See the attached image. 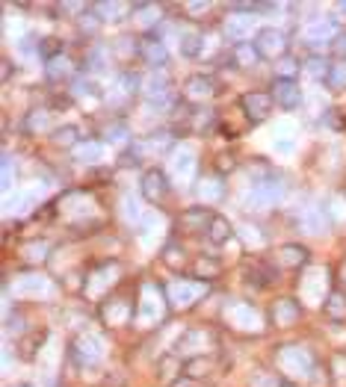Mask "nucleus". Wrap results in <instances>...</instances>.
<instances>
[{"instance_id":"obj_1","label":"nucleus","mask_w":346,"mask_h":387,"mask_svg":"<svg viewBox=\"0 0 346 387\" xmlns=\"http://www.w3.org/2000/svg\"><path fill=\"white\" fill-rule=\"evenodd\" d=\"M169 296H166V287L157 281H142L137 287V314H133V325H139L145 331H151L157 323H163L166 314H169Z\"/></svg>"},{"instance_id":"obj_2","label":"nucleus","mask_w":346,"mask_h":387,"mask_svg":"<svg viewBox=\"0 0 346 387\" xmlns=\"http://www.w3.org/2000/svg\"><path fill=\"white\" fill-rule=\"evenodd\" d=\"M282 195H284V181H282V174L273 169L270 174L252 181L249 192H245V198H243V204H245V210H261V207L278 204V198Z\"/></svg>"},{"instance_id":"obj_3","label":"nucleus","mask_w":346,"mask_h":387,"mask_svg":"<svg viewBox=\"0 0 346 387\" xmlns=\"http://www.w3.org/2000/svg\"><path fill=\"white\" fill-rule=\"evenodd\" d=\"M210 290L207 281H198V278H178L166 287V296H169V305L172 307H193L198 298H205Z\"/></svg>"},{"instance_id":"obj_4","label":"nucleus","mask_w":346,"mask_h":387,"mask_svg":"<svg viewBox=\"0 0 346 387\" xmlns=\"http://www.w3.org/2000/svg\"><path fill=\"white\" fill-rule=\"evenodd\" d=\"M101 355H104V343H101V337H95V334H80V337H74L69 343V358L80 370L98 367V363H101Z\"/></svg>"},{"instance_id":"obj_5","label":"nucleus","mask_w":346,"mask_h":387,"mask_svg":"<svg viewBox=\"0 0 346 387\" xmlns=\"http://www.w3.org/2000/svg\"><path fill=\"white\" fill-rule=\"evenodd\" d=\"M214 346H216V337L210 334L207 328H187L181 334V340H178L175 352H178V355H187V361H189V358L210 355L207 349H214Z\"/></svg>"},{"instance_id":"obj_6","label":"nucleus","mask_w":346,"mask_h":387,"mask_svg":"<svg viewBox=\"0 0 346 387\" xmlns=\"http://www.w3.org/2000/svg\"><path fill=\"white\" fill-rule=\"evenodd\" d=\"M139 192L148 204H160L169 198L172 192V183H169V174H166L163 169H157V165H151V169L142 172V181H139Z\"/></svg>"},{"instance_id":"obj_7","label":"nucleus","mask_w":346,"mask_h":387,"mask_svg":"<svg viewBox=\"0 0 346 387\" xmlns=\"http://www.w3.org/2000/svg\"><path fill=\"white\" fill-rule=\"evenodd\" d=\"M254 48H258L261 60H282L287 57V36L278 27H261L258 33H254Z\"/></svg>"},{"instance_id":"obj_8","label":"nucleus","mask_w":346,"mask_h":387,"mask_svg":"<svg viewBox=\"0 0 346 387\" xmlns=\"http://www.w3.org/2000/svg\"><path fill=\"white\" fill-rule=\"evenodd\" d=\"M240 109L245 113V118L258 125V121H266V118L273 116L275 98H273V92H261V89L243 92V95H240Z\"/></svg>"},{"instance_id":"obj_9","label":"nucleus","mask_w":346,"mask_h":387,"mask_svg":"<svg viewBox=\"0 0 346 387\" xmlns=\"http://www.w3.org/2000/svg\"><path fill=\"white\" fill-rule=\"evenodd\" d=\"M133 314H137V296H133V302L130 298H121V296H113V298H107V302L101 305V319L107 325H133Z\"/></svg>"},{"instance_id":"obj_10","label":"nucleus","mask_w":346,"mask_h":387,"mask_svg":"<svg viewBox=\"0 0 346 387\" xmlns=\"http://www.w3.org/2000/svg\"><path fill=\"white\" fill-rule=\"evenodd\" d=\"M275 352H278V363H282V370L287 375H308L314 370V358H311V352L302 346H282Z\"/></svg>"},{"instance_id":"obj_11","label":"nucleus","mask_w":346,"mask_h":387,"mask_svg":"<svg viewBox=\"0 0 346 387\" xmlns=\"http://www.w3.org/2000/svg\"><path fill=\"white\" fill-rule=\"evenodd\" d=\"M214 210L205 207V204H196V207H187L181 219H178V228L184 231V234H207L210 222H214Z\"/></svg>"},{"instance_id":"obj_12","label":"nucleus","mask_w":346,"mask_h":387,"mask_svg":"<svg viewBox=\"0 0 346 387\" xmlns=\"http://www.w3.org/2000/svg\"><path fill=\"white\" fill-rule=\"evenodd\" d=\"M139 60L148 65V69L160 71V69H166V62H169V48H166L163 39L148 33V36H142V42H139Z\"/></svg>"},{"instance_id":"obj_13","label":"nucleus","mask_w":346,"mask_h":387,"mask_svg":"<svg viewBox=\"0 0 346 387\" xmlns=\"http://www.w3.org/2000/svg\"><path fill=\"white\" fill-rule=\"evenodd\" d=\"M338 24H340L338 18H317V21H308V27H305L302 36H305L308 45H314V48L331 45V42L338 39Z\"/></svg>"},{"instance_id":"obj_14","label":"nucleus","mask_w":346,"mask_h":387,"mask_svg":"<svg viewBox=\"0 0 346 387\" xmlns=\"http://www.w3.org/2000/svg\"><path fill=\"white\" fill-rule=\"evenodd\" d=\"M142 95L145 101L154 104V107H163L172 101V86H169V77L160 74V71H151L148 77H145L142 83Z\"/></svg>"},{"instance_id":"obj_15","label":"nucleus","mask_w":346,"mask_h":387,"mask_svg":"<svg viewBox=\"0 0 346 387\" xmlns=\"http://www.w3.org/2000/svg\"><path fill=\"white\" fill-rule=\"evenodd\" d=\"M302 314H305L302 302H296V298H278V302L273 305V311H270V323L278 325V328H290L302 319Z\"/></svg>"},{"instance_id":"obj_16","label":"nucleus","mask_w":346,"mask_h":387,"mask_svg":"<svg viewBox=\"0 0 346 387\" xmlns=\"http://www.w3.org/2000/svg\"><path fill=\"white\" fill-rule=\"evenodd\" d=\"M311 260V251L302 246V242H287V246H282L275 251V267L278 269H305Z\"/></svg>"},{"instance_id":"obj_17","label":"nucleus","mask_w":346,"mask_h":387,"mask_svg":"<svg viewBox=\"0 0 346 387\" xmlns=\"http://www.w3.org/2000/svg\"><path fill=\"white\" fill-rule=\"evenodd\" d=\"M273 98H275V104L287 109V113H293V109L302 107V89H299V83L296 80H278L275 77V83H273Z\"/></svg>"},{"instance_id":"obj_18","label":"nucleus","mask_w":346,"mask_h":387,"mask_svg":"<svg viewBox=\"0 0 346 387\" xmlns=\"http://www.w3.org/2000/svg\"><path fill=\"white\" fill-rule=\"evenodd\" d=\"M261 60L258 48H254V42H234L231 51H228V65L231 69H240V71H249L254 69Z\"/></svg>"},{"instance_id":"obj_19","label":"nucleus","mask_w":346,"mask_h":387,"mask_svg":"<svg viewBox=\"0 0 346 387\" xmlns=\"http://www.w3.org/2000/svg\"><path fill=\"white\" fill-rule=\"evenodd\" d=\"M216 80L214 77H207V74H193V77H187V83H184V98L187 101H207V98H214L216 95Z\"/></svg>"},{"instance_id":"obj_20","label":"nucleus","mask_w":346,"mask_h":387,"mask_svg":"<svg viewBox=\"0 0 346 387\" xmlns=\"http://www.w3.org/2000/svg\"><path fill=\"white\" fill-rule=\"evenodd\" d=\"M299 222H302L305 231H311V234H322L329 225H331V216H329V207L326 201L317 204V207H308L302 210V216H299Z\"/></svg>"},{"instance_id":"obj_21","label":"nucleus","mask_w":346,"mask_h":387,"mask_svg":"<svg viewBox=\"0 0 346 387\" xmlns=\"http://www.w3.org/2000/svg\"><path fill=\"white\" fill-rule=\"evenodd\" d=\"M175 145V134L169 127H160V130H151L148 136H145L139 145H133L137 151H151V154H166Z\"/></svg>"},{"instance_id":"obj_22","label":"nucleus","mask_w":346,"mask_h":387,"mask_svg":"<svg viewBox=\"0 0 346 387\" xmlns=\"http://www.w3.org/2000/svg\"><path fill=\"white\" fill-rule=\"evenodd\" d=\"M228 319L234 323V328H245V331H258V323H261L258 311H254L252 305H243V302L228 307Z\"/></svg>"},{"instance_id":"obj_23","label":"nucleus","mask_w":346,"mask_h":387,"mask_svg":"<svg viewBox=\"0 0 346 387\" xmlns=\"http://www.w3.org/2000/svg\"><path fill=\"white\" fill-rule=\"evenodd\" d=\"M322 314H326L329 323L343 325L346 323V293L343 290H329L326 302H322Z\"/></svg>"},{"instance_id":"obj_24","label":"nucleus","mask_w":346,"mask_h":387,"mask_svg":"<svg viewBox=\"0 0 346 387\" xmlns=\"http://www.w3.org/2000/svg\"><path fill=\"white\" fill-rule=\"evenodd\" d=\"M48 328H36V331H30V334H24L18 340V352H21V358L24 361H36V355L42 352V346L48 343Z\"/></svg>"},{"instance_id":"obj_25","label":"nucleus","mask_w":346,"mask_h":387,"mask_svg":"<svg viewBox=\"0 0 346 387\" xmlns=\"http://www.w3.org/2000/svg\"><path fill=\"white\" fill-rule=\"evenodd\" d=\"M44 77H48L51 83H62V80H69V77H74V65H71V60L65 57V53H60L57 60L44 62Z\"/></svg>"},{"instance_id":"obj_26","label":"nucleus","mask_w":346,"mask_h":387,"mask_svg":"<svg viewBox=\"0 0 346 387\" xmlns=\"http://www.w3.org/2000/svg\"><path fill=\"white\" fill-rule=\"evenodd\" d=\"M110 60H113V51H110L107 45H89L83 65H86L89 71H107L110 69Z\"/></svg>"},{"instance_id":"obj_27","label":"nucleus","mask_w":346,"mask_h":387,"mask_svg":"<svg viewBox=\"0 0 346 387\" xmlns=\"http://www.w3.org/2000/svg\"><path fill=\"white\" fill-rule=\"evenodd\" d=\"M181 375H184V361H181V355H166V358L160 361L157 379H163L166 387H172L178 379H181Z\"/></svg>"},{"instance_id":"obj_28","label":"nucleus","mask_w":346,"mask_h":387,"mask_svg":"<svg viewBox=\"0 0 346 387\" xmlns=\"http://www.w3.org/2000/svg\"><path fill=\"white\" fill-rule=\"evenodd\" d=\"M193 278H198V281H214V278H219V272H222V263L216 260V258H196V263H193Z\"/></svg>"},{"instance_id":"obj_29","label":"nucleus","mask_w":346,"mask_h":387,"mask_svg":"<svg viewBox=\"0 0 346 387\" xmlns=\"http://www.w3.org/2000/svg\"><path fill=\"white\" fill-rule=\"evenodd\" d=\"M234 237V228H231V222L225 216H214V222H210V228H207V240L214 242V246H225V242Z\"/></svg>"},{"instance_id":"obj_30","label":"nucleus","mask_w":346,"mask_h":387,"mask_svg":"<svg viewBox=\"0 0 346 387\" xmlns=\"http://www.w3.org/2000/svg\"><path fill=\"white\" fill-rule=\"evenodd\" d=\"M48 121H51L48 109H30V113L24 116V121H21V130H24L27 136H39L42 130L48 127Z\"/></svg>"},{"instance_id":"obj_31","label":"nucleus","mask_w":346,"mask_h":387,"mask_svg":"<svg viewBox=\"0 0 346 387\" xmlns=\"http://www.w3.org/2000/svg\"><path fill=\"white\" fill-rule=\"evenodd\" d=\"M160 258H163L166 267L175 269V272L187 267V249L181 246V242H166L163 251H160Z\"/></svg>"},{"instance_id":"obj_32","label":"nucleus","mask_w":346,"mask_h":387,"mask_svg":"<svg viewBox=\"0 0 346 387\" xmlns=\"http://www.w3.org/2000/svg\"><path fill=\"white\" fill-rule=\"evenodd\" d=\"M196 192L202 195L207 204H214V201H219V198L225 195V186H222V178H216V174H214V178H202V181H198Z\"/></svg>"},{"instance_id":"obj_33","label":"nucleus","mask_w":346,"mask_h":387,"mask_svg":"<svg viewBox=\"0 0 346 387\" xmlns=\"http://www.w3.org/2000/svg\"><path fill=\"white\" fill-rule=\"evenodd\" d=\"M329 384L346 387V352H334L329 358Z\"/></svg>"},{"instance_id":"obj_34","label":"nucleus","mask_w":346,"mask_h":387,"mask_svg":"<svg viewBox=\"0 0 346 387\" xmlns=\"http://www.w3.org/2000/svg\"><path fill=\"white\" fill-rule=\"evenodd\" d=\"M92 9L101 21H119L128 12H133V3H92Z\"/></svg>"},{"instance_id":"obj_35","label":"nucleus","mask_w":346,"mask_h":387,"mask_svg":"<svg viewBox=\"0 0 346 387\" xmlns=\"http://www.w3.org/2000/svg\"><path fill=\"white\" fill-rule=\"evenodd\" d=\"M51 139H53V145H60V148H77L80 145V130H77L74 125H65V127H57L51 134Z\"/></svg>"},{"instance_id":"obj_36","label":"nucleus","mask_w":346,"mask_h":387,"mask_svg":"<svg viewBox=\"0 0 346 387\" xmlns=\"http://www.w3.org/2000/svg\"><path fill=\"white\" fill-rule=\"evenodd\" d=\"M74 160L77 163H98V157H101V142L98 139H83L77 148H71Z\"/></svg>"},{"instance_id":"obj_37","label":"nucleus","mask_w":346,"mask_h":387,"mask_svg":"<svg viewBox=\"0 0 346 387\" xmlns=\"http://www.w3.org/2000/svg\"><path fill=\"white\" fill-rule=\"evenodd\" d=\"M249 30H252V18L240 12V18H228V24H225V33H228V39L234 42H249L245 36H249Z\"/></svg>"},{"instance_id":"obj_38","label":"nucleus","mask_w":346,"mask_h":387,"mask_svg":"<svg viewBox=\"0 0 346 387\" xmlns=\"http://www.w3.org/2000/svg\"><path fill=\"white\" fill-rule=\"evenodd\" d=\"M139 42L142 39H137V36H119L116 45H113V57H119V60L139 57Z\"/></svg>"},{"instance_id":"obj_39","label":"nucleus","mask_w":346,"mask_h":387,"mask_svg":"<svg viewBox=\"0 0 346 387\" xmlns=\"http://www.w3.org/2000/svg\"><path fill=\"white\" fill-rule=\"evenodd\" d=\"M326 86L331 92H343L346 89V60H334L331 69H329V77H326Z\"/></svg>"},{"instance_id":"obj_40","label":"nucleus","mask_w":346,"mask_h":387,"mask_svg":"<svg viewBox=\"0 0 346 387\" xmlns=\"http://www.w3.org/2000/svg\"><path fill=\"white\" fill-rule=\"evenodd\" d=\"M329 69H331V62L322 57V53H311V57L305 60V71L311 77H317V80H326L329 77Z\"/></svg>"},{"instance_id":"obj_41","label":"nucleus","mask_w":346,"mask_h":387,"mask_svg":"<svg viewBox=\"0 0 346 387\" xmlns=\"http://www.w3.org/2000/svg\"><path fill=\"white\" fill-rule=\"evenodd\" d=\"M302 71V62H299L293 53H287V57H282L275 62V74H278V80H293V74Z\"/></svg>"},{"instance_id":"obj_42","label":"nucleus","mask_w":346,"mask_h":387,"mask_svg":"<svg viewBox=\"0 0 346 387\" xmlns=\"http://www.w3.org/2000/svg\"><path fill=\"white\" fill-rule=\"evenodd\" d=\"M202 33H181V53L187 60H196L202 53Z\"/></svg>"},{"instance_id":"obj_43","label":"nucleus","mask_w":346,"mask_h":387,"mask_svg":"<svg viewBox=\"0 0 346 387\" xmlns=\"http://www.w3.org/2000/svg\"><path fill=\"white\" fill-rule=\"evenodd\" d=\"M60 53H62V42H60L57 36H44V39H39V57H42L44 62L57 60Z\"/></svg>"},{"instance_id":"obj_44","label":"nucleus","mask_w":346,"mask_h":387,"mask_svg":"<svg viewBox=\"0 0 346 387\" xmlns=\"http://www.w3.org/2000/svg\"><path fill=\"white\" fill-rule=\"evenodd\" d=\"M172 165H175V172L181 174V178H184V174H193V169H196V154L189 151V148H181V151L175 154V163Z\"/></svg>"},{"instance_id":"obj_45","label":"nucleus","mask_w":346,"mask_h":387,"mask_svg":"<svg viewBox=\"0 0 346 387\" xmlns=\"http://www.w3.org/2000/svg\"><path fill=\"white\" fill-rule=\"evenodd\" d=\"M101 139H104V142H125V139H130V130H128L125 121H113V125L104 127Z\"/></svg>"},{"instance_id":"obj_46","label":"nucleus","mask_w":346,"mask_h":387,"mask_svg":"<svg viewBox=\"0 0 346 387\" xmlns=\"http://www.w3.org/2000/svg\"><path fill=\"white\" fill-rule=\"evenodd\" d=\"M48 251H51V246H48V242H42V240H33V242H27V246H24V258H27L30 263H42L44 258H48Z\"/></svg>"},{"instance_id":"obj_47","label":"nucleus","mask_w":346,"mask_h":387,"mask_svg":"<svg viewBox=\"0 0 346 387\" xmlns=\"http://www.w3.org/2000/svg\"><path fill=\"white\" fill-rule=\"evenodd\" d=\"M74 95H80V98H98L101 95V89H98V83H92L89 77H74Z\"/></svg>"},{"instance_id":"obj_48","label":"nucleus","mask_w":346,"mask_h":387,"mask_svg":"<svg viewBox=\"0 0 346 387\" xmlns=\"http://www.w3.org/2000/svg\"><path fill=\"white\" fill-rule=\"evenodd\" d=\"M98 27H101V18H98V15H95V9L89 6L86 12H83V18H80V30H83V33H92V36H95Z\"/></svg>"},{"instance_id":"obj_49","label":"nucleus","mask_w":346,"mask_h":387,"mask_svg":"<svg viewBox=\"0 0 346 387\" xmlns=\"http://www.w3.org/2000/svg\"><path fill=\"white\" fill-rule=\"evenodd\" d=\"M12 181H15V165H12V154H3V190L9 192L12 190Z\"/></svg>"},{"instance_id":"obj_50","label":"nucleus","mask_w":346,"mask_h":387,"mask_svg":"<svg viewBox=\"0 0 346 387\" xmlns=\"http://www.w3.org/2000/svg\"><path fill=\"white\" fill-rule=\"evenodd\" d=\"M322 121H326L329 127H334V130H343L346 127V121L340 118V109H326V113H322Z\"/></svg>"},{"instance_id":"obj_51","label":"nucleus","mask_w":346,"mask_h":387,"mask_svg":"<svg viewBox=\"0 0 346 387\" xmlns=\"http://www.w3.org/2000/svg\"><path fill=\"white\" fill-rule=\"evenodd\" d=\"M329 48H331V53L338 60H346V33H338V39H334Z\"/></svg>"},{"instance_id":"obj_52","label":"nucleus","mask_w":346,"mask_h":387,"mask_svg":"<svg viewBox=\"0 0 346 387\" xmlns=\"http://www.w3.org/2000/svg\"><path fill=\"white\" fill-rule=\"evenodd\" d=\"M121 207H125V216L130 219V222H133V219H139V204L133 201V195H128L125 201H121Z\"/></svg>"},{"instance_id":"obj_53","label":"nucleus","mask_w":346,"mask_h":387,"mask_svg":"<svg viewBox=\"0 0 346 387\" xmlns=\"http://www.w3.org/2000/svg\"><path fill=\"white\" fill-rule=\"evenodd\" d=\"M184 9L189 15H202V12H207V9H210V3H187Z\"/></svg>"},{"instance_id":"obj_54","label":"nucleus","mask_w":346,"mask_h":387,"mask_svg":"<svg viewBox=\"0 0 346 387\" xmlns=\"http://www.w3.org/2000/svg\"><path fill=\"white\" fill-rule=\"evenodd\" d=\"M219 172H228V169H234V165H237V163H234V157H228V154H219Z\"/></svg>"},{"instance_id":"obj_55","label":"nucleus","mask_w":346,"mask_h":387,"mask_svg":"<svg viewBox=\"0 0 346 387\" xmlns=\"http://www.w3.org/2000/svg\"><path fill=\"white\" fill-rule=\"evenodd\" d=\"M172 387H198V381H196V379H189V375H181V379H178Z\"/></svg>"},{"instance_id":"obj_56","label":"nucleus","mask_w":346,"mask_h":387,"mask_svg":"<svg viewBox=\"0 0 346 387\" xmlns=\"http://www.w3.org/2000/svg\"><path fill=\"white\" fill-rule=\"evenodd\" d=\"M15 74V65H12V60H3V80H9V77Z\"/></svg>"},{"instance_id":"obj_57","label":"nucleus","mask_w":346,"mask_h":387,"mask_svg":"<svg viewBox=\"0 0 346 387\" xmlns=\"http://www.w3.org/2000/svg\"><path fill=\"white\" fill-rule=\"evenodd\" d=\"M334 12H338V21H340V18H346V0H343V3L334 6Z\"/></svg>"},{"instance_id":"obj_58","label":"nucleus","mask_w":346,"mask_h":387,"mask_svg":"<svg viewBox=\"0 0 346 387\" xmlns=\"http://www.w3.org/2000/svg\"><path fill=\"white\" fill-rule=\"evenodd\" d=\"M18 387H30V384H18Z\"/></svg>"}]
</instances>
